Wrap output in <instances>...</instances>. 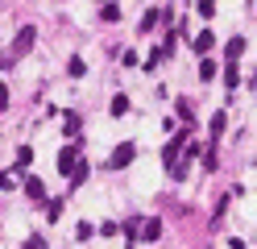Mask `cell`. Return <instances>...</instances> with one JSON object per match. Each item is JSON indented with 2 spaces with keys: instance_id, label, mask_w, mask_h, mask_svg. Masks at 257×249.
Returning a JSON list of instances; mask_svg holds the SVG:
<instances>
[{
  "instance_id": "cell-1",
  "label": "cell",
  "mask_w": 257,
  "mask_h": 249,
  "mask_svg": "<svg viewBox=\"0 0 257 249\" xmlns=\"http://www.w3.org/2000/svg\"><path fill=\"white\" fill-rule=\"evenodd\" d=\"M34 42H38V29L34 25H21V33L13 38V50H9V62H17V58H25L29 50H34Z\"/></svg>"
},
{
  "instance_id": "cell-2",
  "label": "cell",
  "mask_w": 257,
  "mask_h": 249,
  "mask_svg": "<svg viewBox=\"0 0 257 249\" xmlns=\"http://www.w3.org/2000/svg\"><path fill=\"white\" fill-rule=\"evenodd\" d=\"M133 158H137V145H133V141H120L116 149H112V158H108V166H112V171H124V166L133 162Z\"/></svg>"
},
{
  "instance_id": "cell-3",
  "label": "cell",
  "mask_w": 257,
  "mask_h": 249,
  "mask_svg": "<svg viewBox=\"0 0 257 249\" xmlns=\"http://www.w3.org/2000/svg\"><path fill=\"white\" fill-rule=\"evenodd\" d=\"M79 158H83V154H79V145H67V149H62V154H58V171H62V175L71 179V171L79 166Z\"/></svg>"
},
{
  "instance_id": "cell-4",
  "label": "cell",
  "mask_w": 257,
  "mask_h": 249,
  "mask_svg": "<svg viewBox=\"0 0 257 249\" xmlns=\"http://www.w3.org/2000/svg\"><path fill=\"white\" fill-rule=\"evenodd\" d=\"M187 145V129L183 133H174V137L166 141V149H162V158H166V166H174V162H179V149Z\"/></svg>"
},
{
  "instance_id": "cell-5",
  "label": "cell",
  "mask_w": 257,
  "mask_h": 249,
  "mask_svg": "<svg viewBox=\"0 0 257 249\" xmlns=\"http://www.w3.org/2000/svg\"><path fill=\"white\" fill-rule=\"evenodd\" d=\"M162 237V220H141L137 224V241H158Z\"/></svg>"
},
{
  "instance_id": "cell-6",
  "label": "cell",
  "mask_w": 257,
  "mask_h": 249,
  "mask_svg": "<svg viewBox=\"0 0 257 249\" xmlns=\"http://www.w3.org/2000/svg\"><path fill=\"white\" fill-rule=\"evenodd\" d=\"M216 46V33L212 29H203V33H195V42H191V50H195V54H207V50Z\"/></svg>"
},
{
  "instance_id": "cell-7",
  "label": "cell",
  "mask_w": 257,
  "mask_h": 249,
  "mask_svg": "<svg viewBox=\"0 0 257 249\" xmlns=\"http://www.w3.org/2000/svg\"><path fill=\"white\" fill-rule=\"evenodd\" d=\"M245 46H249L245 38H232L228 46H224V54H228V58H224V62H240V54H245Z\"/></svg>"
},
{
  "instance_id": "cell-8",
  "label": "cell",
  "mask_w": 257,
  "mask_h": 249,
  "mask_svg": "<svg viewBox=\"0 0 257 249\" xmlns=\"http://www.w3.org/2000/svg\"><path fill=\"white\" fill-rule=\"evenodd\" d=\"M224 88H228V92H236V88H240V66H236V62L224 66Z\"/></svg>"
},
{
  "instance_id": "cell-9",
  "label": "cell",
  "mask_w": 257,
  "mask_h": 249,
  "mask_svg": "<svg viewBox=\"0 0 257 249\" xmlns=\"http://www.w3.org/2000/svg\"><path fill=\"white\" fill-rule=\"evenodd\" d=\"M62 129H67V137H79V133H83V116H79V112H67V125H62Z\"/></svg>"
},
{
  "instance_id": "cell-10",
  "label": "cell",
  "mask_w": 257,
  "mask_h": 249,
  "mask_svg": "<svg viewBox=\"0 0 257 249\" xmlns=\"http://www.w3.org/2000/svg\"><path fill=\"white\" fill-rule=\"evenodd\" d=\"M25 195H29V199H46V187H42V179H25Z\"/></svg>"
},
{
  "instance_id": "cell-11",
  "label": "cell",
  "mask_w": 257,
  "mask_h": 249,
  "mask_svg": "<svg viewBox=\"0 0 257 249\" xmlns=\"http://www.w3.org/2000/svg\"><path fill=\"white\" fill-rule=\"evenodd\" d=\"M158 17H162V9H146V17H141V33H150L158 25Z\"/></svg>"
},
{
  "instance_id": "cell-12",
  "label": "cell",
  "mask_w": 257,
  "mask_h": 249,
  "mask_svg": "<svg viewBox=\"0 0 257 249\" xmlns=\"http://www.w3.org/2000/svg\"><path fill=\"white\" fill-rule=\"evenodd\" d=\"M29 162H34V149L21 145V149H17V171H29Z\"/></svg>"
},
{
  "instance_id": "cell-13",
  "label": "cell",
  "mask_w": 257,
  "mask_h": 249,
  "mask_svg": "<svg viewBox=\"0 0 257 249\" xmlns=\"http://www.w3.org/2000/svg\"><path fill=\"white\" fill-rule=\"evenodd\" d=\"M83 179H87V162H79L71 171V187H83Z\"/></svg>"
},
{
  "instance_id": "cell-14",
  "label": "cell",
  "mask_w": 257,
  "mask_h": 249,
  "mask_svg": "<svg viewBox=\"0 0 257 249\" xmlns=\"http://www.w3.org/2000/svg\"><path fill=\"white\" fill-rule=\"evenodd\" d=\"M224 125H228V116H224V112H216V116H212V125H207V129H212V137H220V133H224Z\"/></svg>"
},
{
  "instance_id": "cell-15",
  "label": "cell",
  "mask_w": 257,
  "mask_h": 249,
  "mask_svg": "<svg viewBox=\"0 0 257 249\" xmlns=\"http://www.w3.org/2000/svg\"><path fill=\"white\" fill-rule=\"evenodd\" d=\"M199 79H216V62H212V58L199 62Z\"/></svg>"
},
{
  "instance_id": "cell-16",
  "label": "cell",
  "mask_w": 257,
  "mask_h": 249,
  "mask_svg": "<svg viewBox=\"0 0 257 249\" xmlns=\"http://www.w3.org/2000/svg\"><path fill=\"white\" fill-rule=\"evenodd\" d=\"M100 17H104V21H120V5H104Z\"/></svg>"
},
{
  "instance_id": "cell-17",
  "label": "cell",
  "mask_w": 257,
  "mask_h": 249,
  "mask_svg": "<svg viewBox=\"0 0 257 249\" xmlns=\"http://www.w3.org/2000/svg\"><path fill=\"white\" fill-rule=\"evenodd\" d=\"M58 216H62V204H58V199H50V204H46V220H58Z\"/></svg>"
},
{
  "instance_id": "cell-18",
  "label": "cell",
  "mask_w": 257,
  "mask_h": 249,
  "mask_svg": "<svg viewBox=\"0 0 257 249\" xmlns=\"http://www.w3.org/2000/svg\"><path fill=\"white\" fill-rule=\"evenodd\" d=\"M120 112H128V96H116V100H112V116H120Z\"/></svg>"
},
{
  "instance_id": "cell-19",
  "label": "cell",
  "mask_w": 257,
  "mask_h": 249,
  "mask_svg": "<svg viewBox=\"0 0 257 249\" xmlns=\"http://www.w3.org/2000/svg\"><path fill=\"white\" fill-rule=\"evenodd\" d=\"M91 232H95V228H91L87 220H79V228H75V237H79V241H87V237H91Z\"/></svg>"
},
{
  "instance_id": "cell-20",
  "label": "cell",
  "mask_w": 257,
  "mask_h": 249,
  "mask_svg": "<svg viewBox=\"0 0 257 249\" xmlns=\"http://www.w3.org/2000/svg\"><path fill=\"white\" fill-rule=\"evenodd\" d=\"M67 71L79 79V75H83V58H71V62H67Z\"/></svg>"
},
{
  "instance_id": "cell-21",
  "label": "cell",
  "mask_w": 257,
  "mask_h": 249,
  "mask_svg": "<svg viewBox=\"0 0 257 249\" xmlns=\"http://www.w3.org/2000/svg\"><path fill=\"white\" fill-rule=\"evenodd\" d=\"M179 116H183V121H191V116H195V108H191L187 100H179Z\"/></svg>"
},
{
  "instance_id": "cell-22",
  "label": "cell",
  "mask_w": 257,
  "mask_h": 249,
  "mask_svg": "<svg viewBox=\"0 0 257 249\" xmlns=\"http://www.w3.org/2000/svg\"><path fill=\"white\" fill-rule=\"evenodd\" d=\"M9 100H13V96H9V88H0V112L9 108Z\"/></svg>"
}]
</instances>
